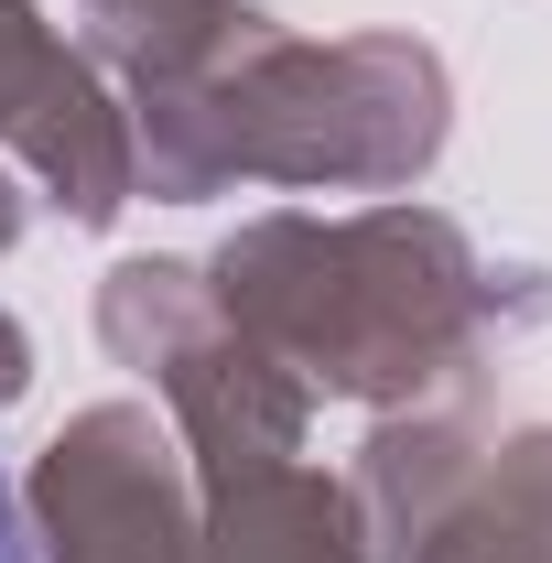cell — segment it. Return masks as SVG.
Here are the masks:
<instances>
[{"instance_id":"6da1fadb","label":"cell","mask_w":552,"mask_h":563,"mask_svg":"<svg viewBox=\"0 0 552 563\" xmlns=\"http://www.w3.org/2000/svg\"><path fill=\"white\" fill-rule=\"evenodd\" d=\"M0 520H11V509H0Z\"/></svg>"}]
</instances>
